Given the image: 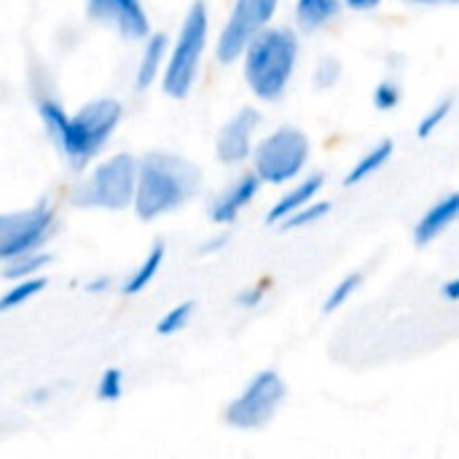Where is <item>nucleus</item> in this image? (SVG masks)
Here are the masks:
<instances>
[{
    "label": "nucleus",
    "mask_w": 459,
    "mask_h": 459,
    "mask_svg": "<svg viewBox=\"0 0 459 459\" xmlns=\"http://www.w3.org/2000/svg\"><path fill=\"white\" fill-rule=\"evenodd\" d=\"M452 110H455V97H452V94H449V97H441V100L422 116V121H420V126H417V137H420V140L433 137V134L446 124V118L452 116Z\"/></svg>",
    "instance_id": "nucleus-20"
},
{
    "label": "nucleus",
    "mask_w": 459,
    "mask_h": 459,
    "mask_svg": "<svg viewBox=\"0 0 459 459\" xmlns=\"http://www.w3.org/2000/svg\"><path fill=\"white\" fill-rule=\"evenodd\" d=\"M360 282H363V274L360 272H352V274H347L333 290H331V296L325 299V304H323V312L325 315H331V312H336L342 304H347V299L360 288Z\"/></svg>",
    "instance_id": "nucleus-26"
},
{
    "label": "nucleus",
    "mask_w": 459,
    "mask_h": 459,
    "mask_svg": "<svg viewBox=\"0 0 459 459\" xmlns=\"http://www.w3.org/2000/svg\"><path fill=\"white\" fill-rule=\"evenodd\" d=\"M288 398V385L277 371H261L255 374L247 387L226 406V425L237 430H258L272 422L282 401Z\"/></svg>",
    "instance_id": "nucleus-9"
},
{
    "label": "nucleus",
    "mask_w": 459,
    "mask_h": 459,
    "mask_svg": "<svg viewBox=\"0 0 459 459\" xmlns=\"http://www.w3.org/2000/svg\"><path fill=\"white\" fill-rule=\"evenodd\" d=\"M124 393V374L118 368H108L102 377H100V385H97V398L100 401H118Z\"/></svg>",
    "instance_id": "nucleus-27"
},
{
    "label": "nucleus",
    "mask_w": 459,
    "mask_h": 459,
    "mask_svg": "<svg viewBox=\"0 0 459 459\" xmlns=\"http://www.w3.org/2000/svg\"><path fill=\"white\" fill-rule=\"evenodd\" d=\"M264 296H266V285H255V288H247V290H242V293H237V307H242V309H253V307H258L261 301H264Z\"/></svg>",
    "instance_id": "nucleus-28"
},
{
    "label": "nucleus",
    "mask_w": 459,
    "mask_h": 459,
    "mask_svg": "<svg viewBox=\"0 0 459 459\" xmlns=\"http://www.w3.org/2000/svg\"><path fill=\"white\" fill-rule=\"evenodd\" d=\"M202 188V169L178 153L151 151L140 156L137 169V194H134V215L145 223L164 218L183 204H188Z\"/></svg>",
    "instance_id": "nucleus-2"
},
{
    "label": "nucleus",
    "mask_w": 459,
    "mask_h": 459,
    "mask_svg": "<svg viewBox=\"0 0 459 459\" xmlns=\"http://www.w3.org/2000/svg\"><path fill=\"white\" fill-rule=\"evenodd\" d=\"M441 293H444V299H449V301H459V277L457 280H452V282H446V285L441 288Z\"/></svg>",
    "instance_id": "nucleus-31"
},
{
    "label": "nucleus",
    "mask_w": 459,
    "mask_h": 459,
    "mask_svg": "<svg viewBox=\"0 0 459 459\" xmlns=\"http://www.w3.org/2000/svg\"><path fill=\"white\" fill-rule=\"evenodd\" d=\"M371 102L377 110L382 113H390L401 105V83L393 81V78H385L374 86V94H371Z\"/></svg>",
    "instance_id": "nucleus-25"
},
{
    "label": "nucleus",
    "mask_w": 459,
    "mask_h": 459,
    "mask_svg": "<svg viewBox=\"0 0 459 459\" xmlns=\"http://www.w3.org/2000/svg\"><path fill=\"white\" fill-rule=\"evenodd\" d=\"M46 288V280L43 277H30V280H19L13 288H8L3 296H0V312H11V309H19L22 304H27L32 296H38L40 290Z\"/></svg>",
    "instance_id": "nucleus-19"
},
{
    "label": "nucleus",
    "mask_w": 459,
    "mask_h": 459,
    "mask_svg": "<svg viewBox=\"0 0 459 459\" xmlns=\"http://www.w3.org/2000/svg\"><path fill=\"white\" fill-rule=\"evenodd\" d=\"M261 180H258V175L250 169V172H242L237 180H231L212 202H210V221L212 223H221V226H226V223H234L237 218H239V212L258 196V191H261Z\"/></svg>",
    "instance_id": "nucleus-12"
},
{
    "label": "nucleus",
    "mask_w": 459,
    "mask_h": 459,
    "mask_svg": "<svg viewBox=\"0 0 459 459\" xmlns=\"http://www.w3.org/2000/svg\"><path fill=\"white\" fill-rule=\"evenodd\" d=\"M164 255H167L164 242H156V245L148 250L145 261L124 280L121 293H124V296H137V293H143V290L153 282V277L159 274V269H161V264H164Z\"/></svg>",
    "instance_id": "nucleus-18"
},
{
    "label": "nucleus",
    "mask_w": 459,
    "mask_h": 459,
    "mask_svg": "<svg viewBox=\"0 0 459 459\" xmlns=\"http://www.w3.org/2000/svg\"><path fill=\"white\" fill-rule=\"evenodd\" d=\"M108 285H110V280H108V277H100V280L89 282L86 290H89V293H100V290H108Z\"/></svg>",
    "instance_id": "nucleus-32"
},
{
    "label": "nucleus",
    "mask_w": 459,
    "mask_h": 459,
    "mask_svg": "<svg viewBox=\"0 0 459 459\" xmlns=\"http://www.w3.org/2000/svg\"><path fill=\"white\" fill-rule=\"evenodd\" d=\"M342 5H347V8H352V11H360V13H366V11H374V8H379L382 5V0H339Z\"/></svg>",
    "instance_id": "nucleus-30"
},
{
    "label": "nucleus",
    "mask_w": 459,
    "mask_h": 459,
    "mask_svg": "<svg viewBox=\"0 0 459 459\" xmlns=\"http://www.w3.org/2000/svg\"><path fill=\"white\" fill-rule=\"evenodd\" d=\"M191 315H194V301H183V304H178L175 309H169V312L159 320L156 333H159V336H172V333L183 331V328L188 325Z\"/></svg>",
    "instance_id": "nucleus-24"
},
{
    "label": "nucleus",
    "mask_w": 459,
    "mask_h": 459,
    "mask_svg": "<svg viewBox=\"0 0 459 459\" xmlns=\"http://www.w3.org/2000/svg\"><path fill=\"white\" fill-rule=\"evenodd\" d=\"M406 3H420V5H438V3H459V0H406Z\"/></svg>",
    "instance_id": "nucleus-33"
},
{
    "label": "nucleus",
    "mask_w": 459,
    "mask_h": 459,
    "mask_svg": "<svg viewBox=\"0 0 459 459\" xmlns=\"http://www.w3.org/2000/svg\"><path fill=\"white\" fill-rule=\"evenodd\" d=\"M38 116L67 164L81 172L116 134L124 118V105L116 97H94L78 110L67 113L62 102L43 97L38 102Z\"/></svg>",
    "instance_id": "nucleus-1"
},
{
    "label": "nucleus",
    "mask_w": 459,
    "mask_h": 459,
    "mask_svg": "<svg viewBox=\"0 0 459 459\" xmlns=\"http://www.w3.org/2000/svg\"><path fill=\"white\" fill-rule=\"evenodd\" d=\"M140 159L132 153H113L102 159L75 188L70 202L83 210L118 212L134 204Z\"/></svg>",
    "instance_id": "nucleus-5"
},
{
    "label": "nucleus",
    "mask_w": 459,
    "mask_h": 459,
    "mask_svg": "<svg viewBox=\"0 0 459 459\" xmlns=\"http://www.w3.org/2000/svg\"><path fill=\"white\" fill-rule=\"evenodd\" d=\"M86 16L124 40H145L153 32L143 0H86Z\"/></svg>",
    "instance_id": "nucleus-10"
},
{
    "label": "nucleus",
    "mask_w": 459,
    "mask_h": 459,
    "mask_svg": "<svg viewBox=\"0 0 459 459\" xmlns=\"http://www.w3.org/2000/svg\"><path fill=\"white\" fill-rule=\"evenodd\" d=\"M323 186H325V175H323V172H312L309 178L299 180L293 188H288V191L274 202V207H272L269 215H266V223H282V221L290 218L293 212L304 210L307 204H312V202L317 199V194L323 191Z\"/></svg>",
    "instance_id": "nucleus-15"
},
{
    "label": "nucleus",
    "mask_w": 459,
    "mask_h": 459,
    "mask_svg": "<svg viewBox=\"0 0 459 459\" xmlns=\"http://www.w3.org/2000/svg\"><path fill=\"white\" fill-rule=\"evenodd\" d=\"M167 59H169V35L167 32H151L145 38V43H143L140 62H137V70H134L137 91H145L148 86H153L164 75Z\"/></svg>",
    "instance_id": "nucleus-13"
},
{
    "label": "nucleus",
    "mask_w": 459,
    "mask_h": 459,
    "mask_svg": "<svg viewBox=\"0 0 459 459\" xmlns=\"http://www.w3.org/2000/svg\"><path fill=\"white\" fill-rule=\"evenodd\" d=\"M261 126V110L253 105L239 108L218 132L215 137V156L221 164L226 167H237L245 164L247 159H253L255 151V132Z\"/></svg>",
    "instance_id": "nucleus-11"
},
{
    "label": "nucleus",
    "mask_w": 459,
    "mask_h": 459,
    "mask_svg": "<svg viewBox=\"0 0 459 459\" xmlns=\"http://www.w3.org/2000/svg\"><path fill=\"white\" fill-rule=\"evenodd\" d=\"M210 40V11L204 0H194L183 16L178 38L169 46V59L161 75V89L172 100H186L199 78V67Z\"/></svg>",
    "instance_id": "nucleus-4"
},
{
    "label": "nucleus",
    "mask_w": 459,
    "mask_h": 459,
    "mask_svg": "<svg viewBox=\"0 0 459 459\" xmlns=\"http://www.w3.org/2000/svg\"><path fill=\"white\" fill-rule=\"evenodd\" d=\"M342 11L339 0H296V24L304 32H317L331 24Z\"/></svg>",
    "instance_id": "nucleus-16"
},
{
    "label": "nucleus",
    "mask_w": 459,
    "mask_h": 459,
    "mask_svg": "<svg viewBox=\"0 0 459 459\" xmlns=\"http://www.w3.org/2000/svg\"><path fill=\"white\" fill-rule=\"evenodd\" d=\"M393 151H395V143L393 140H379L374 148H368L358 161H355V167L347 172V178H344V186H358V183H363V180H368L374 172H379L390 159H393Z\"/></svg>",
    "instance_id": "nucleus-17"
},
{
    "label": "nucleus",
    "mask_w": 459,
    "mask_h": 459,
    "mask_svg": "<svg viewBox=\"0 0 459 459\" xmlns=\"http://www.w3.org/2000/svg\"><path fill=\"white\" fill-rule=\"evenodd\" d=\"M229 245V234H218V237H212V239H207L202 247H199V255H212V253H218V250H223Z\"/></svg>",
    "instance_id": "nucleus-29"
},
{
    "label": "nucleus",
    "mask_w": 459,
    "mask_h": 459,
    "mask_svg": "<svg viewBox=\"0 0 459 459\" xmlns=\"http://www.w3.org/2000/svg\"><path fill=\"white\" fill-rule=\"evenodd\" d=\"M280 11V0H234L229 19L223 22L218 40H215V59L218 65H234L242 59L245 48L272 27Z\"/></svg>",
    "instance_id": "nucleus-7"
},
{
    "label": "nucleus",
    "mask_w": 459,
    "mask_h": 459,
    "mask_svg": "<svg viewBox=\"0 0 459 459\" xmlns=\"http://www.w3.org/2000/svg\"><path fill=\"white\" fill-rule=\"evenodd\" d=\"M48 261H51V255H48V253H43V250L30 253V255H22V258H16V261L5 264L3 277H5V280H13V282H19V280H30V277H32L35 272H40Z\"/></svg>",
    "instance_id": "nucleus-21"
},
{
    "label": "nucleus",
    "mask_w": 459,
    "mask_h": 459,
    "mask_svg": "<svg viewBox=\"0 0 459 459\" xmlns=\"http://www.w3.org/2000/svg\"><path fill=\"white\" fill-rule=\"evenodd\" d=\"M54 207L40 199L38 204L16 212H0V261L11 264L22 255L38 253L54 234Z\"/></svg>",
    "instance_id": "nucleus-8"
},
{
    "label": "nucleus",
    "mask_w": 459,
    "mask_h": 459,
    "mask_svg": "<svg viewBox=\"0 0 459 459\" xmlns=\"http://www.w3.org/2000/svg\"><path fill=\"white\" fill-rule=\"evenodd\" d=\"M342 73H344V67H342V62H339L336 56H323V59L315 65V73H312L315 89H317V91L333 89V86L342 81Z\"/></svg>",
    "instance_id": "nucleus-23"
},
{
    "label": "nucleus",
    "mask_w": 459,
    "mask_h": 459,
    "mask_svg": "<svg viewBox=\"0 0 459 459\" xmlns=\"http://www.w3.org/2000/svg\"><path fill=\"white\" fill-rule=\"evenodd\" d=\"M459 221V191H452L449 196H444V199H438L422 218H420V223L414 226V242L420 245V247H425V245H430V242H436L452 223H457Z\"/></svg>",
    "instance_id": "nucleus-14"
},
{
    "label": "nucleus",
    "mask_w": 459,
    "mask_h": 459,
    "mask_svg": "<svg viewBox=\"0 0 459 459\" xmlns=\"http://www.w3.org/2000/svg\"><path fill=\"white\" fill-rule=\"evenodd\" d=\"M312 156V140L299 126H277L269 132L261 143H255L253 151V172L261 183L269 186H285L296 180Z\"/></svg>",
    "instance_id": "nucleus-6"
},
{
    "label": "nucleus",
    "mask_w": 459,
    "mask_h": 459,
    "mask_svg": "<svg viewBox=\"0 0 459 459\" xmlns=\"http://www.w3.org/2000/svg\"><path fill=\"white\" fill-rule=\"evenodd\" d=\"M301 43L293 27H266L242 54V78L261 102H280L296 75Z\"/></svg>",
    "instance_id": "nucleus-3"
},
{
    "label": "nucleus",
    "mask_w": 459,
    "mask_h": 459,
    "mask_svg": "<svg viewBox=\"0 0 459 459\" xmlns=\"http://www.w3.org/2000/svg\"><path fill=\"white\" fill-rule=\"evenodd\" d=\"M328 212H331V202H312L304 210H299L290 218H285L280 226H282V231H296V229H304V226H312V223L323 221Z\"/></svg>",
    "instance_id": "nucleus-22"
}]
</instances>
